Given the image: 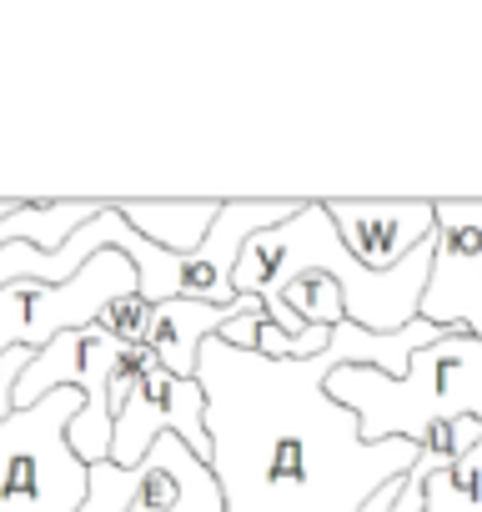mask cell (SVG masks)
<instances>
[{"instance_id": "obj_12", "label": "cell", "mask_w": 482, "mask_h": 512, "mask_svg": "<svg viewBox=\"0 0 482 512\" xmlns=\"http://www.w3.org/2000/svg\"><path fill=\"white\" fill-rule=\"evenodd\" d=\"M116 211L126 216V226L141 241H151L171 256H191L211 236L221 201H116Z\"/></svg>"}, {"instance_id": "obj_7", "label": "cell", "mask_w": 482, "mask_h": 512, "mask_svg": "<svg viewBox=\"0 0 482 512\" xmlns=\"http://www.w3.org/2000/svg\"><path fill=\"white\" fill-rule=\"evenodd\" d=\"M417 317L442 332L482 337V201H437L432 277Z\"/></svg>"}, {"instance_id": "obj_13", "label": "cell", "mask_w": 482, "mask_h": 512, "mask_svg": "<svg viewBox=\"0 0 482 512\" xmlns=\"http://www.w3.org/2000/svg\"><path fill=\"white\" fill-rule=\"evenodd\" d=\"M146 322H151V302H141V292H131V297H121V302L106 307L101 332L121 337L126 347H141V342H146Z\"/></svg>"}, {"instance_id": "obj_9", "label": "cell", "mask_w": 482, "mask_h": 512, "mask_svg": "<svg viewBox=\"0 0 482 512\" xmlns=\"http://www.w3.org/2000/svg\"><path fill=\"white\" fill-rule=\"evenodd\" d=\"M342 246L367 272L402 267L437 236V201H322Z\"/></svg>"}, {"instance_id": "obj_14", "label": "cell", "mask_w": 482, "mask_h": 512, "mask_svg": "<svg viewBox=\"0 0 482 512\" xmlns=\"http://www.w3.org/2000/svg\"><path fill=\"white\" fill-rule=\"evenodd\" d=\"M156 367V357L146 352V347H126V357H121V367L111 372V412H121L126 402H131V392L146 382V372Z\"/></svg>"}, {"instance_id": "obj_15", "label": "cell", "mask_w": 482, "mask_h": 512, "mask_svg": "<svg viewBox=\"0 0 482 512\" xmlns=\"http://www.w3.org/2000/svg\"><path fill=\"white\" fill-rule=\"evenodd\" d=\"M272 322V312H252V317H236V322H226L216 337L226 342V347H241V352H257V342H262V327Z\"/></svg>"}, {"instance_id": "obj_11", "label": "cell", "mask_w": 482, "mask_h": 512, "mask_svg": "<svg viewBox=\"0 0 482 512\" xmlns=\"http://www.w3.org/2000/svg\"><path fill=\"white\" fill-rule=\"evenodd\" d=\"M166 447H171V467H176V502L166 512H226L211 467L201 457H191L186 442H176V437H166ZM136 482L141 477L126 472V467H116V462L91 467V497H86L81 512H126L131 497H136Z\"/></svg>"}, {"instance_id": "obj_3", "label": "cell", "mask_w": 482, "mask_h": 512, "mask_svg": "<svg viewBox=\"0 0 482 512\" xmlns=\"http://www.w3.org/2000/svg\"><path fill=\"white\" fill-rule=\"evenodd\" d=\"M327 392L357 412L367 442H417L457 417L482 422V337L447 332L432 347H422L402 377H387L377 367H337L327 377Z\"/></svg>"}, {"instance_id": "obj_5", "label": "cell", "mask_w": 482, "mask_h": 512, "mask_svg": "<svg viewBox=\"0 0 482 512\" xmlns=\"http://www.w3.org/2000/svg\"><path fill=\"white\" fill-rule=\"evenodd\" d=\"M86 407V392L61 387L36 407L0 422V512H81L91 497V467L71 452L66 427Z\"/></svg>"}, {"instance_id": "obj_2", "label": "cell", "mask_w": 482, "mask_h": 512, "mask_svg": "<svg viewBox=\"0 0 482 512\" xmlns=\"http://www.w3.org/2000/svg\"><path fill=\"white\" fill-rule=\"evenodd\" d=\"M302 277H327L347 297V317L362 332H402L422 312V292L432 277V241L417 246L402 267L392 272H367L357 256L342 246L332 216L322 201H302V211L262 236L247 241L236 262V292L241 297H262L272 322L287 337H307V322L282 302V292Z\"/></svg>"}, {"instance_id": "obj_8", "label": "cell", "mask_w": 482, "mask_h": 512, "mask_svg": "<svg viewBox=\"0 0 482 512\" xmlns=\"http://www.w3.org/2000/svg\"><path fill=\"white\" fill-rule=\"evenodd\" d=\"M161 437L186 442L191 457L211 467V437H206V392L196 377H171L161 362L146 372V382L131 392V402L116 412L111 462L136 472Z\"/></svg>"}, {"instance_id": "obj_1", "label": "cell", "mask_w": 482, "mask_h": 512, "mask_svg": "<svg viewBox=\"0 0 482 512\" xmlns=\"http://www.w3.org/2000/svg\"><path fill=\"white\" fill-rule=\"evenodd\" d=\"M447 337L432 322L402 332H362L352 317L332 327V347L312 362H272L211 337L196 382L206 392L211 477L226 512H357L422 457L417 442H367L352 407L327 392L337 367H377L402 377L407 362Z\"/></svg>"}, {"instance_id": "obj_16", "label": "cell", "mask_w": 482, "mask_h": 512, "mask_svg": "<svg viewBox=\"0 0 482 512\" xmlns=\"http://www.w3.org/2000/svg\"><path fill=\"white\" fill-rule=\"evenodd\" d=\"M21 206H26V201H0V226H6V221H11Z\"/></svg>"}, {"instance_id": "obj_10", "label": "cell", "mask_w": 482, "mask_h": 512, "mask_svg": "<svg viewBox=\"0 0 482 512\" xmlns=\"http://www.w3.org/2000/svg\"><path fill=\"white\" fill-rule=\"evenodd\" d=\"M252 312H267L262 297H236L231 307H206V302H161L151 307V322H146V352L171 372V377H196L201 367V347L236 317H252Z\"/></svg>"}, {"instance_id": "obj_4", "label": "cell", "mask_w": 482, "mask_h": 512, "mask_svg": "<svg viewBox=\"0 0 482 512\" xmlns=\"http://www.w3.org/2000/svg\"><path fill=\"white\" fill-rule=\"evenodd\" d=\"M302 211V201H221V216L211 226V236L191 251V256H171L151 241H141L136 231L121 236V251L136 267V292L141 302L161 307V302H206V307H231L236 292V262L247 251L252 236L292 221Z\"/></svg>"}, {"instance_id": "obj_6", "label": "cell", "mask_w": 482, "mask_h": 512, "mask_svg": "<svg viewBox=\"0 0 482 512\" xmlns=\"http://www.w3.org/2000/svg\"><path fill=\"white\" fill-rule=\"evenodd\" d=\"M131 292H136V267L121 246L96 251L61 287H46V282L0 287V357L16 347L46 352L66 332H91V327H101L106 307Z\"/></svg>"}]
</instances>
